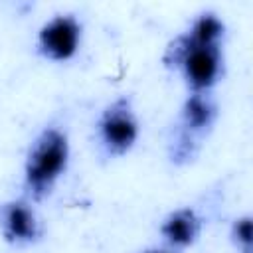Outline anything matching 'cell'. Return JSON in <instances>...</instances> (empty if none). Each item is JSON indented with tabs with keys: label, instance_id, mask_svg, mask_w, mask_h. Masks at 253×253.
Returning <instances> with one entry per match:
<instances>
[{
	"label": "cell",
	"instance_id": "6da1fadb",
	"mask_svg": "<svg viewBox=\"0 0 253 253\" xmlns=\"http://www.w3.org/2000/svg\"><path fill=\"white\" fill-rule=\"evenodd\" d=\"M162 63L182 77L188 93H213L225 69L223 43L198 40L184 30L168 42Z\"/></svg>",
	"mask_w": 253,
	"mask_h": 253
},
{
	"label": "cell",
	"instance_id": "7a4b0ae2",
	"mask_svg": "<svg viewBox=\"0 0 253 253\" xmlns=\"http://www.w3.org/2000/svg\"><path fill=\"white\" fill-rule=\"evenodd\" d=\"M71 160V142L69 134L55 125L43 126L30 142L24 168L22 184L24 196L32 202L47 198L57 182L65 176Z\"/></svg>",
	"mask_w": 253,
	"mask_h": 253
},
{
	"label": "cell",
	"instance_id": "5b68a950",
	"mask_svg": "<svg viewBox=\"0 0 253 253\" xmlns=\"http://www.w3.org/2000/svg\"><path fill=\"white\" fill-rule=\"evenodd\" d=\"M83 22L73 12H57L47 18L36 34V51L51 63L71 61L83 43Z\"/></svg>",
	"mask_w": 253,
	"mask_h": 253
},
{
	"label": "cell",
	"instance_id": "52a82bcc",
	"mask_svg": "<svg viewBox=\"0 0 253 253\" xmlns=\"http://www.w3.org/2000/svg\"><path fill=\"white\" fill-rule=\"evenodd\" d=\"M202 231H204V219L190 206H180L168 211L158 225V233L164 241V247L176 251L192 247L200 239Z\"/></svg>",
	"mask_w": 253,
	"mask_h": 253
},
{
	"label": "cell",
	"instance_id": "9c48e42d",
	"mask_svg": "<svg viewBox=\"0 0 253 253\" xmlns=\"http://www.w3.org/2000/svg\"><path fill=\"white\" fill-rule=\"evenodd\" d=\"M140 253H180V251L170 249V247H148V249H144Z\"/></svg>",
	"mask_w": 253,
	"mask_h": 253
},
{
	"label": "cell",
	"instance_id": "8992f818",
	"mask_svg": "<svg viewBox=\"0 0 253 253\" xmlns=\"http://www.w3.org/2000/svg\"><path fill=\"white\" fill-rule=\"evenodd\" d=\"M43 223L32 200L12 198L0 206V237L14 247H28L42 239Z\"/></svg>",
	"mask_w": 253,
	"mask_h": 253
},
{
	"label": "cell",
	"instance_id": "3957f363",
	"mask_svg": "<svg viewBox=\"0 0 253 253\" xmlns=\"http://www.w3.org/2000/svg\"><path fill=\"white\" fill-rule=\"evenodd\" d=\"M217 117L219 107L213 93H188L180 107L176 132L168 144L170 162L176 166L190 164L198 156L204 138L217 123Z\"/></svg>",
	"mask_w": 253,
	"mask_h": 253
},
{
	"label": "cell",
	"instance_id": "ba28073f",
	"mask_svg": "<svg viewBox=\"0 0 253 253\" xmlns=\"http://www.w3.org/2000/svg\"><path fill=\"white\" fill-rule=\"evenodd\" d=\"M229 237H231V243L237 247L239 253H251V247H253V217L249 213L235 217L231 227H229Z\"/></svg>",
	"mask_w": 253,
	"mask_h": 253
},
{
	"label": "cell",
	"instance_id": "277c9868",
	"mask_svg": "<svg viewBox=\"0 0 253 253\" xmlns=\"http://www.w3.org/2000/svg\"><path fill=\"white\" fill-rule=\"evenodd\" d=\"M140 117L134 101L128 95H117L111 99L95 119V140L103 156L123 158L140 138Z\"/></svg>",
	"mask_w": 253,
	"mask_h": 253
}]
</instances>
